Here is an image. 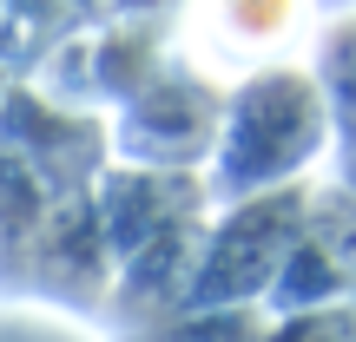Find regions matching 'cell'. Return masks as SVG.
Instances as JSON below:
<instances>
[{"label": "cell", "instance_id": "cell-1", "mask_svg": "<svg viewBox=\"0 0 356 342\" xmlns=\"http://www.w3.org/2000/svg\"><path fill=\"white\" fill-rule=\"evenodd\" d=\"M330 145V99H323L310 66H251L238 92L225 99L211 158H204L198 185L204 204H244L284 191L304 178V165Z\"/></svg>", "mask_w": 356, "mask_h": 342}, {"label": "cell", "instance_id": "cell-2", "mask_svg": "<svg viewBox=\"0 0 356 342\" xmlns=\"http://www.w3.org/2000/svg\"><path fill=\"white\" fill-rule=\"evenodd\" d=\"M304 211H310L304 185L225 204V217L204 224V250H198V270H191V303L198 309H238L244 296L270 290L284 257H291V243H297V230H304Z\"/></svg>", "mask_w": 356, "mask_h": 342}, {"label": "cell", "instance_id": "cell-3", "mask_svg": "<svg viewBox=\"0 0 356 342\" xmlns=\"http://www.w3.org/2000/svg\"><path fill=\"white\" fill-rule=\"evenodd\" d=\"M218 119H225V86H218L204 66L172 60L152 79H139L132 105L119 112L113 145L126 165L139 171H191L211 158Z\"/></svg>", "mask_w": 356, "mask_h": 342}, {"label": "cell", "instance_id": "cell-4", "mask_svg": "<svg viewBox=\"0 0 356 342\" xmlns=\"http://www.w3.org/2000/svg\"><path fill=\"white\" fill-rule=\"evenodd\" d=\"M92 217H99V237L113 270L126 264L139 243L165 237L172 224H191L204 211V185L198 171H139V165H106L92 178Z\"/></svg>", "mask_w": 356, "mask_h": 342}, {"label": "cell", "instance_id": "cell-5", "mask_svg": "<svg viewBox=\"0 0 356 342\" xmlns=\"http://www.w3.org/2000/svg\"><path fill=\"white\" fill-rule=\"evenodd\" d=\"M0 152L20 158L53 198H86L92 178L106 171L99 165L106 126H99V119H66V112L33 105L20 92V99H7V112H0Z\"/></svg>", "mask_w": 356, "mask_h": 342}, {"label": "cell", "instance_id": "cell-6", "mask_svg": "<svg viewBox=\"0 0 356 342\" xmlns=\"http://www.w3.org/2000/svg\"><path fill=\"white\" fill-rule=\"evenodd\" d=\"M297 26V0H211V53L231 66H264V53Z\"/></svg>", "mask_w": 356, "mask_h": 342}, {"label": "cell", "instance_id": "cell-7", "mask_svg": "<svg viewBox=\"0 0 356 342\" xmlns=\"http://www.w3.org/2000/svg\"><path fill=\"white\" fill-rule=\"evenodd\" d=\"M139 342H264L257 330V316H244V309H198V316H159L145 323Z\"/></svg>", "mask_w": 356, "mask_h": 342}, {"label": "cell", "instance_id": "cell-8", "mask_svg": "<svg viewBox=\"0 0 356 342\" xmlns=\"http://www.w3.org/2000/svg\"><path fill=\"white\" fill-rule=\"evenodd\" d=\"M0 342H86L79 330H66V323H53V316H0Z\"/></svg>", "mask_w": 356, "mask_h": 342}, {"label": "cell", "instance_id": "cell-9", "mask_svg": "<svg viewBox=\"0 0 356 342\" xmlns=\"http://www.w3.org/2000/svg\"><path fill=\"white\" fill-rule=\"evenodd\" d=\"M323 7H356V0H323Z\"/></svg>", "mask_w": 356, "mask_h": 342}, {"label": "cell", "instance_id": "cell-10", "mask_svg": "<svg viewBox=\"0 0 356 342\" xmlns=\"http://www.w3.org/2000/svg\"><path fill=\"white\" fill-rule=\"evenodd\" d=\"M350 112H356V105H350ZM350 152H356V145H350Z\"/></svg>", "mask_w": 356, "mask_h": 342}]
</instances>
